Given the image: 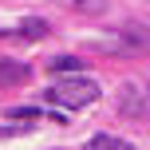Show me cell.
Returning a JSON list of instances; mask_svg holds the SVG:
<instances>
[{
  "mask_svg": "<svg viewBox=\"0 0 150 150\" xmlns=\"http://www.w3.org/2000/svg\"><path fill=\"white\" fill-rule=\"evenodd\" d=\"M0 36H12V32H4V28H0Z\"/></svg>",
  "mask_w": 150,
  "mask_h": 150,
  "instance_id": "9",
  "label": "cell"
},
{
  "mask_svg": "<svg viewBox=\"0 0 150 150\" xmlns=\"http://www.w3.org/2000/svg\"><path fill=\"white\" fill-rule=\"evenodd\" d=\"M99 95H103V87H99L95 79H87V75H67V79L52 83V87L44 91V103L52 107H63V111H83V107L99 103Z\"/></svg>",
  "mask_w": 150,
  "mask_h": 150,
  "instance_id": "1",
  "label": "cell"
},
{
  "mask_svg": "<svg viewBox=\"0 0 150 150\" xmlns=\"http://www.w3.org/2000/svg\"><path fill=\"white\" fill-rule=\"evenodd\" d=\"M47 67H52V71H59V75H75V71L83 67V63L75 59V55H55V59L47 63Z\"/></svg>",
  "mask_w": 150,
  "mask_h": 150,
  "instance_id": "8",
  "label": "cell"
},
{
  "mask_svg": "<svg viewBox=\"0 0 150 150\" xmlns=\"http://www.w3.org/2000/svg\"><path fill=\"white\" fill-rule=\"evenodd\" d=\"M47 32H52V28H47V20H36V16H32V20L20 24V32H16V36H24V40H44Z\"/></svg>",
  "mask_w": 150,
  "mask_h": 150,
  "instance_id": "6",
  "label": "cell"
},
{
  "mask_svg": "<svg viewBox=\"0 0 150 150\" xmlns=\"http://www.w3.org/2000/svg\"><path fill=\"white\" fill-rule=\"evenodd\" d=\"M32 79V67L20 59H12V55H0V87H24V83Z\"/></svg>",
  "mask_w": 150,
  "mask_h": 150,
  "instance_id": "4",
  "label": "cell"
},
{
  "mask_svg": "<svg viewBox=\"0 0 150 150\" xmlns=\"http://www.w3.org/2000/svg\"><path fill=\"white\" fill-rule=\"evenodd\" d=\"M67 8H75V12H83V16H99V12H107V0H63Z\"/></svg>",
  "mask_w": 150,
  "mask_h": 150,
  "instance_id": "7",
  "label": "cell"
},
{
  "mask_svg": "<svg viewBox=\"0 0 150 150\" xmlns=\"http://www.w3.org/2000/svg\"><path fill=\"white\" fill-rule=\"evenodd\" d=\"M115 36H119V40L103 44L107 52H130V55H138V52H150V32H146V28H119Z\"/></svg>",
  "mask_w": 150,
  "mask_h": 150,
  "instance_id": "2",
  "label": "cell"
},
{
  "mask_svg": "<svg viewBox=\"0 0 150 150\" xmlns=\"http://www.w3.org/2000/svg\"><path fill=\"white\" fill-rule=\"evenodd\" d=\"M146 95H150V91H146Z\"/></svg>",
  "mask_w": 150,
  "mask_h": 150,
  "instance_id": "10",
  "label": "cell"
},
{
  "mask_svg": "<svg viewBox=\"0 0 150 150\" xmlns=\"http://www.w3.org/2000/svg\"><path fill=\"white\" fill-rule=\"evenodd\" d=\"M87 150H134V142H127L119 134H95L87 138Z\"/></svg>",
  "mask_w": 150,
  "mask_h": 150,
  "instance_id": "5",
  "label": "cell"
},
{
  "mask_svg": "<svg viewBox=\"0 0 150 150\" xmlns=\"http://www.w3.org/2000/svg\"><path fill=\"white\" fill-rule=\"evenodd\" d=\"M119 111L127 115V119H142L150 111V95H142L134 83H122L119 87Z\"/></svg>",
  "mask_w": 150,
  "mask_h": 150,
  "instance_id": "3",
  "label": "cell"
}]
</instances>
